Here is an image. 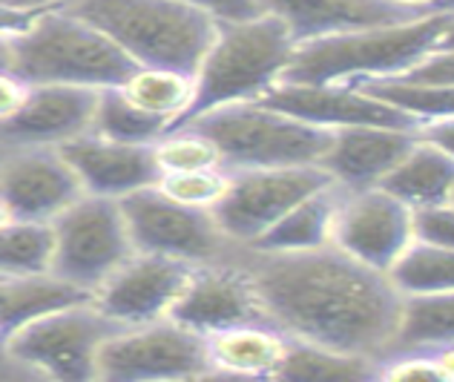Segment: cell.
<instances>
[{"label":"cell","mask_w":454,"mask_h":382,"mask_svg":"<svg viewBox=\"0 0 454 382\" xmlns=\"http://www.w3.org/2000/svg\"><path fill=\"white\" fill-rule=\"evenodd\" d=\"M193 261L133 250L92 291L90 300L118 325H145L173 314L193 279Z\"/></svg>","instance_id":"obj_12"},{"label":"cell","mask_w":454,"mask_h":382,"mask_svg":"<svg viewBox=\"0 0 454 382\" xmlns=\"http://www.w3.org/2000/svg\"><path fill=\"white\" fill-rule=\"evenodd\" d=\"M12 219H15V216H12L9 205H6V201H4V196H0V228H4V224H9Z\"/></svg>","instance_id":"obj_43"},{"label":"cell","mask_w":454,"mask_h":382,"mask_svg":"<svg viewBox=\"0 0 454 382\" xmlns=\"http://www.w3.org/2000/svg\"><path fill=\"white\" fill-rule=\"evenodd\" d=\"M118 205H121L133 247L145 253L205 265V261L224 259L236 247V242H231L219 228L213 210L182 205L155 184L121 196Z\"/></svg>","instance_id":"obj_10"},{"label":"cell","mask_w":454,"mask_h":382,"mask_svg":"<svg viewBox=\"0 0 454 382\" xmlns=\"http://www.w3.org/2000/svg\"><path fill=\"white\" fill-rule=\"evenodd\" d=\"M182 127H196L222 152V167H294L319 164L333 129L305 124L262 101H231L190 118Z\"/></svg>","instance_id":"obj_7"},{"label":"cell","mask_w":454,"mask_h":382,"mask_svg":"<svg viewBox=\"0 0 454 382\" xmlns=\"http://www.w3.org/2000/svg\"><path fill=\"white\" fill-rule=\"evenodd\" d=\"M118 92L129 104H136L138 110L167 118V124L173 127L187 113L190 101H193L196 75L170 66H136L118 83Z\"/></svg>","instance_id":"obj_26"},{"label":"cell","mask_w":454,"mask_h":382,"mask_svg":"<svg viewBox=\"0 0 454 382\" xmlns=\"http://www.w3.org/2000/svg\"><path fill=\"white\" fill-rule=\"evenodd\" d=\"M282 110L305 124L340 129V127H394V129H417L420 121L405 115L394 106L372 98L368 92L351 87V83H285L277 81L259 98Z\"/></svg>","instance_id":"obj_16"},{"label":"cell","mask_w":454,"mask_h":382,"mask_svg":"<svg viewBox=\"0 0 454 382\" xmlns=\"http://www.w3.org/2000/svg\"><path fill=\"white\" fill-rule=\"evenodd\" d=\"M411 242V207L382 187L342 190L331 224V245L368 268L386 270Z\"/></svg>","instance_id":"obj_13"},{"label":"cell","mask_w":454,"mask_h":382,"mask_svg":"<svg viewBox=\"0 0 454 382\" xmlns=\"http://www.w3.org/2000/svg\"><path fill=\"white\" fill-rule=\"evenodd\" d=\"M270 322L294 339L382 360L391 345L403 296L377 268L322 245L314 250L236 247Z\"/></svg>","instance_id":"obj_1"},{"label":"cell","mask_w":454,"mask_h":382,"mask_svg":"<svg viewBox=\"0 0 454 382\" xmlns=\"http://www.w3.org/2000/svg\"><path fill=\"white\" fill-rule=\"evenodd\" d=\"M377 187L388 190L409 207L454 201V152L417 138L414 147L391 167V173Z\"/></svg>","instance_id":"obj_22"},{"label":"cell","mask_w":454,"mask_h":382,"mask_svg":"<svg viewBox=\"0 0 454 382\" xmlns=\"http://www.w3.org/2000/svg\"><path fill=\"white\" fill-rule=\"evenodd\" d=\"M377 360L360 354H345L322 345L288 337V354L277 379L291 382H368L377 379Z\"/></svg>","instance_id":"obj_27"},{"label":"cell","mask_w":454,"mask_h":382,"mask_svg":"<svg viewBox=\"0 0 454 382\" xmlns=\"http://www.w3.org/2000/svg\"><path fill=\"white\" fill-rule=\"evenodd\" d=\"M400 6H414V9H434V6H451V0H391Z\"/></svg>","instance_id":"obj_42"},{"label":"cell","mask_w":454,"mask_h":382,"mask_svg":"<svg viewBox=\"0 0 454 382\" xmlns=\"http://www.w3.org/2000/svg\"><path fill=\"white\" fill-rule=\"evenodd\" d=\"M417 138L428 141L446 152H454V115L446 118H434V121H423L417 127Z\"/></svg>","instance_id":"obj_39"},{"label":"cell","mask_w":454,"mask_h":382,"mask_svg":"<svg viewBox=\"0 0 454 382\" xmlns=\"http://www.w3.org/2000/svg\"><path fill=\"white\" fill-rule=\"evenodd\" d=\"M83 193L58 147H0V196L12 216L52 222Z\"/></svg>","instance_id":"obj_14"},{"label":"cell","mask_w":454,"mask_h":382,"mask_svg":"<svg viewBox=\"0 0 454 382\" xmlns=\"http://www.w3.org/2000/svg\"><path fill=\"white\" fill-rule=\"evenodd\" d=\"M411 238L440 247H454V201L411 207Z\"/></svg>","instance_id":"obj_35"},{"label":"cell","mask_w":454,"mask_h":382,"mask_svg":"<svg viewBox=\"0 0 454 382\" xmlns=\"http://www.w3.org/2000/svg\"><path fill=\"white\" fill-rule=\"evenodd\" d=\"M259 6L262 12L277 15L288 27L294 43L322 38V35L333 32L380 27V23H400L432 12L400 6L391 4V0H259Z\"/></svg>","instance_id":"obj_20"},{"label":"cell","mask_w":454,"mask_h":382,"mask_svg":"<svg viewBox=\"0 0 454 382\" xmlns=\"http://www.w3.org/2000/svg\"><path fill=\"white\" fill-rule=\"evenodd\" d=\"M205 351L210 377L277 379L288 354V333L273 322H247L205 333Z\"/></svg>","instance_id":"obj_21"},{"label":"cell","mask_w":454,"mask_h":382,"mask_svg":"<svg viewBox=\"0 0 454 382\" xmlns=\"http://www.w3.org/2000/svg\"><path fill=\"white\" fill-rule=\"evenodd\" d=\"M351 87L417 118L420 124L454 115V87H420V83H405L397 78H365L354 81Z\"/></svg>","instance_id":"obj_31"},{"label":"cell","mask_w":454,"mask_h":382,"mask_svg":"<svg viewBox=\"0 0 454 382\" xmlns=\"http://www.w3.org/2000/svg\"><path fill=\"white\" fill-rule=\"evenodd\" d=\"M210 377L205 333L182 325L173 316L127 325L101 345V382H164Z\"/></svg>","instance_id":"obj_9"},{"label":"cell","mask_w":454,"mask_h":382,"mask_svg":"<svg viewBox=\"0 0 454 382\" xmlns=\"http://www.w3.org/2000/svg\"><path fill=\"white\" fill-rule=\"evenodd\" d=\"M231 184V170L227 167H201V170H184V173H161L155 187L182 205L213 210L227 193Z\"/></svg>","instance_id":"obj_33"},{"label":"cell","mask_w":454,"mask_h":382,"mask_svg":"<svg viewBox=\"0 0 454 382\" xmlns=\"http://www.w3.org/2000/svg\"><path fill=\"white\" fill-rule=\"evenodd\" d=\"M153 159L161 173H184L201 167H222V152L196 127H173L153 141Z\"/></svg>","instance_id":"obj_32"},{"label":"cell","mask_w":454,"mask_h":382,"mask_svg":"<svg viewBox=\"0 0 454 382\" xmlns=\"http://www.w3.org/2000/svg\"><path fill=\"white\" fill-rule=\"evenodd\" d=\"M64 6L98 27L138 66L196 75L216 35V18L184 0H67Z\"/></svg>","instance_id":"obj_4"},{"label":"cell","mask_w":454,"mask_h":382,"mask_svg":"<svg viewBox=\"0 0 454 382\" xmlns=\"http://www.w3.org/2000/svg\"><path fill=\"white\" fill-rule=\"evenodd\" d=\"M417 129L394 127H340L319 159V167L342 190L377 187L405 152L414 147Z\"/></svg>","instance_id":"obj_19"},{"label":"cell","mask_w":454,"mask_h":382,"mask_svg":"<svg viewBox=\"0 0 454 382\" xmlns=\"http://www.w3.org/2000/svg\"><path fill=\"white\" fill-rule=\"evenodd\" d=\"M454 377V348L388 354L377 365V379L388 382H449Z\"/></svg>","instance_id":"obj_34"},{"label":"cell","mask_w":454,"mask_h":382,"mask_svg":"<svg viewBox=\"0 0 454 382\" xmlns=\"http://www.w3.org/2000/svg\"><path fill=\"white\" fill-rule=\"evenodd\" d=\"M12 35L15 32H0V73H12Z\"/></svg>","instance_id":"obj_41"},{"label":"cell","mask_w":454,"mask_h":382,"mask_svg":"<svg viewBox=\"0 0 454 382\" xmlns=\"http://www.w3.org/2000/svg\"><path fill=\"white\" fill-rule=\"evenodd\" d=\"M382 273L400 296L454 291V247L411 238Z\"/></svg>","instance_id":"obj_28"},{"label":"cell","mask_w":454,"mask_h":382,"mask_svg":"<svg viewBox=\"0 0 454 382\" xmlns=\"http://www.w3.org/2000/svg\"><path fill=\"white\" fill-rule=\"evenodd\" d=\"M78 300H90V293L50 277V273L27 279H0V354H4L12 331L20 328L27 319Z\"/></svg>","instance_id":"obj_25"},{"label":"cell","mask_w":454,"mask_h":382,"mask_svg":"<svg viewBox=\"0 0 454 382\" xmlns=\"http://www.w3.org/2000/svg\"><path fill=\"white\" fill-rule=\"evenodd\" d=\"M52 265L50 222L12 219L0 228V279L46 277Z\"/></svg>","instance_id":"obj_29"},{"label":"cell","mask_w":454,"mask_h":382,"mask_svg":"<svg viewBox=\"0 0 454 382\" xmlns=\"http://www.w3.org/2000/svg\"><path fill=\"white\" fill-rule=\"evenodd\" d=\"M52 265L50 277L92 291L133 253L127 222L118 199L81 193L50 222Z\"/></svg>","instance_id":"obj_8"},{"label":"cell","mask_w":454,"mask_h":382,"mask_svg":"<svg viewBox=\"0 0 454 382\" xmlns=\"http://www.w3.org/2000/svg\"><path fill=\"white\" fill-rule=\"evenodd\" d=\"M337 199H340L337 184H328L317 190V193L305 196L247 247L285 253V250H314L322 245H331V224H333V210H337Z\"/></svg>","instance_id":"obj_23"},{"label":"cell","mask_w":454,"mask_h":382,"mask_svg":"<svg viewBox=\"0 0 454 382\" xmlns=\"http://www.w3.org/2000/svg\"><path fill=\"white\" fill-rule=\"evenodd\" d=\"M288 27L270 12L245 20H216V35L196 69V92L173 127L231 101H254L282 78L294 52ZM170 127V129H173Z\"/></svg>","instance_id":"obj_5"},{"label":"cell","mask_w":454,"mask_h":382,"mask_svg":"<svg viewBox=\"0 0 454 382\" xmlns=\"http://www.w3.org/2000/svg\"><path fill=\"white\" fill-rule=\"evenodd\" d=\"M236 247L224 259L196 265L184 296L170 314L176 322L199 333L247 325V322H270L254 279L239 265Z\"/></svg>","instance_id":"obj_15"},{"label":"cell","mask_w":454,"mask_h":382,"mask_svg":"<svg viewBox=\"0 0 454 382\" xmlns=\"http://www.w3.org/2000/svg\"><path fill=\"white\" fill-rule=\"evenodd\" d=\"M451 32L454 12L451 6H440L411 20L322 35V38H310L294 46L291 61L282 69L279 81L354 83L394 75L437 46H451Z\"/></svg>","instance_id":"obj_2"},{"label":"cell","mask_w":454,"mask_h":382,"mask_svg":"<svg viewBox=\"0 0 454 382\" xmlns=\"http://www.w3.org/2000/svg\"><path fill=\"white\" fill-rule=\"evenodd\" d=\"M138 64L113 38L64 4L38 12L12 35V73L27 83L118 87Z\"/></svg>","instance_id":"obj_3"},{"label":"cell","mask_w":454,"mask_h":382,"mask_svg":"<svg viewBox=\"0 0 454 382\" xmlns=\"http://www.w3.org/2000/svg\"><path fill=\"white\" fill-rule=\"evenodd\" d=\"M98 90L73 83H29L27 98L0 121V147H61L90 133Z\"/></svg>","instance_id":"obj_17"},{"label":"cell","mask_w":454,"mask_h":382,"mask_svg":"<svg viewBox=\"0 0 454 382\" xmlns=\"http://www.w3.org/2000/svg\"><path fill=\"white\" fill-rule=\"evenodd\" d=\"M75 170L83 193L121 199L159 182L153 144H127L95 133H83L58 147Z\"/></svg>","instance_id":"obj_18"},{"label":"cell","mask_w":454,"mask_h":382,"mask_svg":"<svg viewBox=\"0 0 454 382\" xmlns=\"http://www.w3.org/2000/svg\"><path fill=\"white\" fill-rule=\"evenodd\" d=\"M167 127H170L167 118L138 110L136 104H129L124 95L118 92V87L98 90L90 133L113 138V141H127V144H153Z\"/></svg>","instance_id":"obj_30"},{"label":"cell","mask_w":454,"mask_h":382,"mask_svg":"<svg viewBox=\"0 0 454 382\" xmlns=\"http://www.w3.org/2000/svg\"><path fill=\"white\" fill-rule=\"evenodd\" d=\"M67 0H0V9H12V12H38L46 6H61Z\"/></svg>","instance_id":"obj_40"},{"label":"cell","mask_w":454,"mask_h":382,"mask_svg":"<svg viewBox=\"0 0 454 382\" xmlns=\"http://www.w3.org/2000/svg\"><path fill=\"white\" fill-rule=\"evenodd\" d=\"M328 184H333L331 175L319 164L231 170V184L219 205L213 207V216L231 242L247 247L296 201Z\"/></svg>","instance_id":"obj_11"},{"label":"cell","mask_w":454,"mask_h":382,"mask_svg":"<svg viewBox=\"0 0 454 382\" xmlns=\"http://www.w3.org/2000/svg\"><path fill=\"white\" fill-rule=\"evenodd\" d=\"M440 348H454V291L403 296L386 356Z\"/></svg>","instance_id":"obj_24"},{"label":"cell","mask_w":454,"mask_h":382,"mask_svg":"<svg viewBox=\"0 0 454 382\" xmlns=\"http://www.w3.org/2000/svg\"><path fill=\"white\" fill-rule=\"evenodd\" d=\"M382 78L420 83V87H454V50L451 46H437V50L417 58V61L411 66H405L403 73L382 75Z\"/></svg>","instance_id":"obj_36"},{"label":"cell","mask_w":454,"mask_h":382,"mask_svg":"<svg viewBox=\"0 0 454 382\" xmlns=\"http://www.w3.org/2000/svg\"><path fill=\"white\" fill-rule=\"evenodd\" d=\"M121 328L92 300L50 308L12 331L0 354V374L90 382L98 371L101 345Z\"/></svg>","instance_id":"obj_6"},{"label":"cell","mask_w":454,"mask_h":382,"mask_svg":"<svg viewBox=\"0 0 454 382\" xmlns=\"http://www.w3.org/2000/svg\"><path fill=\"white\" fill-rule=\"evenodd\" d=\"M184 4L207 12L216 20H245L262 12L259 0H184Z\"/></svg>","instance_id":"obj_37"},{"label":"cell","mask_w":454,"mask_h":382,"mask_svg":"<svg viewBox=\"0 0 454 382\" xmlns=\"http://www.w3.org/2000/svg\"><path fill=\"white\" fill-rule=\"evenodd\" d=\"M27 90H29V83L18 78L15 73H0V121H6V118L23 104Z\"/></svg>","instance_id":"obj_38"}]
</instances>
